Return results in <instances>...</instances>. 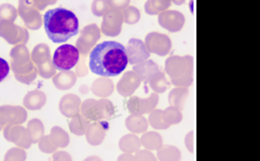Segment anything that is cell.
<instances>
[{
	"label": "cell",
	"mask_w": 260,
	"mask_h": 161,
	"mask_svg": "<svg viewBox=\"0 0 260 161\" xmlns=\"http://www.w3.org/2000/svg\"><path fill=\"white\" fill-rule=\"evenodd\" d=\"M140 82L141 80L135 73H126L124 75V78L119 84L118 90L121 95L124 96L131 95L140 86Z\"/></svg>",
	"instance_id": "9c48e42d"
},
{
	"label": "cell",
	"mask_w": 260,
	"mask_h": 161,
	"mask_svg": "<svg viewBox=\"0 0 260 161\" xmlns=\"http://www.w3.org/2000/svg\"><path fill=\"white\" fill-rule=\"evenodd\" d=\"M162 118L164 121L169 126L179 124L183 119L181 110L175 106H171L162 111Z\"/></svg>",
	"instance_id": "e0dca14e"
},
{
	"label": "cell",
	"mask_w": 260,
	"mask_h": 161,
	"mask_svg": "<svg viewBox=\"0 0 260 161\" xmlns=\"http://www.w3.org/2000/svg\"><path fill=\"white\" fill-rule=\"evenodd\" d=\"M10 73V66L8 61L0 58V83L6 78Z\"/></svg>",
	"instance_id": "ffe728a7"
},
{
	"label": "cell",
	"mask_w": 260,
	"mask_h": 161,
	"mask_svg": "<svg viewBox=\"0 0 260 161\" xmlns=\"http://www.w3.org/2000/svg\"><path fill=\"white\" fill-rule=\"evenodd\" d=\"M129 63L127 51L120 43L107 41L98 44L90 54L89 68L102 77L120 75Z\"/></svg>",
	"instance_id": "6da1fadb"
},
{
	"label": "cell",
	"mask_w": 260,
	"mask_h": 161,
	"mask_svg": "<svg viewBox=\"0 0 260 161\" xmlns=\"http://www.w3.org/2000/svg\"><path fill=\"white\" fill-rule=\"evenodd\" d=\"M171 5V0H148L145 5V10L148 15H158L169 9Z\"/></svg>",
	"instance_id": "4fadbf2b"
},
{
	"label": "cell",
	"mask_w": 260,
	"mask_h": 161,
	"mask_svg": "<svg viewBox=\"0 0 260 161\" xmlns=\"http://www.w3.org/2000/svg\"><path fill=\"white\" fill-rule=\"evenodd\" d=\"M157 152L160 160H179L181 157L180 150L172 145H162Z\"/></svg>",
	"instance_id": "9a60e30c"
},
{
	"label": "cell",
	"mask_w": 260,
	"mask_h": 161,
	"mask_svg": "<svg viewBox=\"0 0 260 161\" xmlns=\"http://www.w3.org/2000/svg\"><path fill=\"white\" fill-rule=\"evenodd\" d=\"M159 97L156 92L150 94L148 99H140L138 97L132 98L129 102L130 112L135 115L149 114L155 109L158 105Z\"/></svg>",
	"instance_id": "52a82bcc"
},
{
	"label": "cell",
	"mask_w": 260,
	"mask_h": 161,
	"mask_svg": "<svg viewBox=\"0 0 260 161\" xmlns=\"http://www.w3.org/2000/svg\"><path fill=\"white\" fill-rule=\"evenodd\" d=\"M150 88L156 93H164L170 87V83L161 71L154 74L148 81Z\"/></svg>",
	"instance_id": "7c38bea8"
},
{
	"label": "cell",
	"mask_w": 260,
	"mask_h": 161,
	"mask_svg": "<svg viewBox=\"0 0 260 161\" xmlns=\"http://www.w3.org/2000/svg\"><path fill=\"white\" fill-rule=\"evenodd\" d=\"M174 5H181L185 3L186 0H171Z\"/></svg>",
	"instance_id": "cb8c5ba5"
},
{
	"label": "cell",
	"mask_w": 260,
	"mask_h": 161,
	"mask_svg": "<svg viewBox=\"0 0 260 161\" xmlns=\"http://www.w3.org/2000/svg\"><path fill=\"white\" fill-rule=\"evenodd\" d=\"M44 28L51 42L60 44L79 33V21L74 13L63 8L48 10L44 16Z\"/></svg>",
	"instance_id": "7a4b0ae2"
},
{
	"label": "cell",
	"mask_w": 260,
	"mask_h": 161,
	"mask_svg": "<svg viewBox=\"0 0 260 161\" xmlns=\"http://www.w3.org/2000/svg\"><path fill=\"white\" fill-rule=\"evenodd\" d=\"M130 0H110L112 4L114 6L119 7V8H124L129 3Z\"/></svg>",
	"instance_id": "603a6c76"
},
{
	"label": "cell",
	"mask_w": 260,
	"mask_h": 161,
	"mask_svg": "<svg viewBox=\"0 0 260 161\" xmlns=\"http://www.w3.org/2000/svg\"><path fill=\"white\" fill-rule=\"evenodd\" d=\"M135 71L139 75L140 80L145 83H148L150 78L158 72L160 71V68L153 60L143 61L134 68Z\"/></svg>",
	"instance_id": "8fae6325"
},
{
	"label": "cell",
	"mask_w": 260,
	"mask_h": 161,
	"mask_svg": "<svg viewBox=\"0 0 260 161\" xmlns=\"http://www.w3.org/2000/svg\"><path fill=\"white\" fill-rule=\"evenodd\" d=\"M193 134H194V132L193 131L188 134L186 136L185 140H184L186 147H187L188 150H189V151L191 152V153L194 152V140H193L194 135H193Z\"/></svg>",
	"instance_id": "7402d4cb"
},
{
	"label": "cell",
	"mask_w": 260,
	"mask_h": 161,
	"mask_svg": "<svg viewBox=\"0 0 260 161\" xmlns=\"http://www.w3.org/2000/svg\"><path fill=\"white\" fill-rule=\"evenodd\" d=\"M137 160H155V155L148 150H141L136 155Z\"/></svg>",
	"instance_id": "44dd1931"
},
{
	"label": "cell",
	"mask_w": 260,
	"mask_h": 161,
	"mask_svg": "<svg viewBox=\"0 0 260 161\" xmlns=\"http://www.w3.org/2000/svg\"><path fill=\"white\" fill-rule=\"evenodd\" d=\"M158 23L168 31L179 32L184 27L185 17L177 10H167L159 14Z\"/></svg>",
	"instance_id": "8992f818"
},
{
	"label": "cell",
	"mask_w": 260,
	"mask_h": 161,
	"mask_svg": "<svg viewBox=\"0 0 260 161\" xmlns=\"http://www.w3.org/2000/svg\"><path fill=\"white\" fill-rule=\"evenodd\" d=\"M142 144L145 148L150 150H158L162 145V138L160 134L149 132L144 134L141 138Z\"/></svg>",
	"instance_id": "5bb4252c"
},
{
	"label": "cell",
	"mask_w": 260,
	"mask_h": 161,
	"mask_svg": "<svg viewBox=\"0 0 260 161\" xmlns=\"http://www.w3.org/2000/svg\"><path fill=\"white\" fill-rule=\"evenodd\" d=\"M127 55L132 65L141 63L150 57V52L144 43L138 39H131L127 48Z\"/></svg>",
	"instance_id": "ba28073f"
},
{
	"label": "cell",
	"mask_w": 260,
	"mask_h": 161,
	"mask_svg": "<svg viewBox=\"0 0 260 161\" xmlns=\"http://www.w3.org/2000/svg\"><path fill=\"white\" fill-rule=\"evenodd\" d=\"M189 95V90L185 87H177L172 89L169 95V103L171 106H175L179 110L184 109L186 99Z\"/></svg>",
	"instance_id": "30bf717a"
},
{
	"label": "cell",
	"mask_w": 260,
	"mask_h": 161,
	"mask_svg": "<svg viewBox=\"0 0 260 161\" xmlns=\"http://www.w3.org/2000/svg\"><path fill=\"white\" fill-rule=\"evenodd\" d=\"M79 57V51L75 46L64 44L56 49L53 56V65L56 70L68 71L77 65Z\"/></svg>",
	"instance_id": "277c9868"
},
{
	"label": "cell",
	"mask_w": 260,
	"mask_h": 161,
	"mask_svg": "<svg viewBox=\"0 0 260 161\" xmlns=\"http://www.w3.org/2000/svg\"><path fill=\"white\" fill-rule=\"evenodd\" d=\"M149 122L150 126L155 130H167L170 127V126L162 119V111L160 109H154L150 112L149 115Z\"/></svg>",
	"instance_id": "ac0fdd59"
},
{
	"label": "cell",
	"mask_w": 260,
	"mask_h": 161,
	"mask_svg": "<svg viewBox=\"0 0 260 161\" xmlns=\"http://www.w3.org/2000/svg\"><path fill=\"white\" fill-rule=\"evenodd\" d=\"M145 46L149 52L164 56L172 50V43L170 38L166 34L152 32L145 39Z\"/></svg>",
	"instance_id": "5b68a950"
},
{
	"label": "cell",
	"mask_w": 260,
	"mask_h": 161,
	"mask_svg": "<svg viewBox=\"0 0 260 161\" xmlns=\"http://www.w3.org/2000/svg\"><path fill=\"white\" fill-rule=\"evenodd\" d=\"M126 14V22L129 23H137L140 20V13L139 10L131 7L125 11Z\"/></svg>",
	"instance_id": "d6986e66"
},
{
	"label": "cell",
	"mask_w": 260,
	"mask_h": 161,
	"mask_svg": "<svg viewBox=\"0 0 260 161\" xmlns=\"http://www.w3.org/2000/svg\"><path fill=\"white\" fill-rule=\"evenodd\" d=\"M126 126L134 133H142L148 130V123L143 116L135 115L132 116L126 120Z\"/></svg>",
	"instance_id": "2e32d148"
},
{
	"label": "cell",
	"mask_w": 260,
	"mask_h": 161,
	"mask_svg": "<svg viewBox=\"0 0 260 161\" xmlns=\"http://www.w3.org/2000/svg\"><path fill=\"white\" fill-rule=\"evenodd\" d=\"M165 70L174 86L188 88L194 81V58L189 55L170 56L166 60Z\"/></svg>",
	"instance_id": "3957f363"
}]
</instances>
